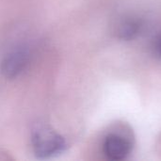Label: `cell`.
Returning a JSON list of instances; mask_svg holds the SVG:
<instances>
[{
    "mask_svg": "<svg viewBox=\"0 0 161 161\" xmlns=\"http://www.w3.org/2000/svg\"><path fill=\"white\" fill-rule=\"evenodd\" d=\"M30 141L34 155L41 159L60 155L67 148L66 140L46 125H38L34 128Z\"/></svg>",
    "mask_w": 161,
    "mask_h": 161,
    "instance_id": "1",
    "label": "cell"
},
{
    "mask_svg": "<svg viewBox=\"0 0 161 161\" xmlns=\"http://www.w3.org/2000/svg\"><path fill=\"white\" fill-rule=\"evenodd\" d=\"M31 58L30 48L19 44L8 50L0 61V73L7 79H14L27 68Z\"/></svg>",
    "mask_w": 161,
    "mask_h": 161,
    "instance_id": "2",
    "label": "cell"
},
{
    "mask_svg": "<svg viewBox=\"0 0 161 161\" xmlns=\"http://www.w3.org/2000/svg\"><path fill=\"white\" fill-rule=\"evenodd\" d=\"M131 141L122 134L111 133L103 142V153L109 160L120 161L125 159L132 150Z\"/></svg>",
    "mask_w": 161,
    "mask_h": 161,
    "instance_id": "3",
    "label": "cell"
},
{
    "mask_svg": "<svg viewBox=\"0 0 161 161\" xmlns=\"http://www.w3.org/2000/svg\"><path fill=\"white\" fill-rule=\"evenodd\" d=\"M141 27L142 25L139 20L129 18L120 24L117 33L119 38L129 41L134 39L139 34V32L141 31Z\"/></svg>",
    "mask_w": 161,
    "mask_h": 161,
    "instance_id": "4",
    "label": "cell"
},
{
    "mask_svg": "<svg viewBox=\"0 0 161 161\" xmlns=\"http://www.w3.org/2000/svg\"><path fill=\"white\" fill-rule=\"evenodd\" d=\"M153 50L155 55L161 58V34L155 38L153 42Z\"/></svg>",
    "mask_w": 161,
    "mask_h": 161,
    "instance_id": "5",
    "label": "cell"
}]
</instances>
